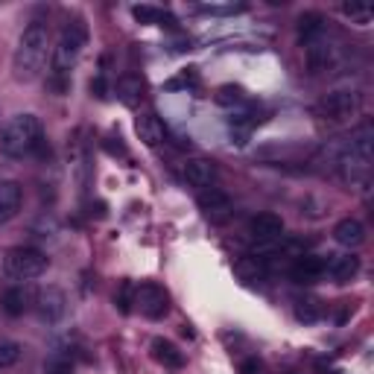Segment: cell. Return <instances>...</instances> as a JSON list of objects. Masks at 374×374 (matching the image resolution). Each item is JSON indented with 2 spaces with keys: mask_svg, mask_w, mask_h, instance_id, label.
Wrapping results in <instances>:
<instances>
[{
  "mask_svg": "<svg viewBox=\"0 0 374 374\" xmlns=\"http://www.w3.org/2000/svg\"><path fill=\"white\" fill-rule=\"evenodd\" d=\"M53 47H50V30L42 21H32L30 27H24L21 38H18V47L12 56V73L18 82H32L38 80V73L44 70L47 58H50Z\"/></svg>",
  "mask_w": 374,
  "mask_h": 374,
  "instance_id": "cell-1",
  "label": "cell"
},
{
  "mask_svg": "<svg viewBox=\"0 0 374 374\" xmlns=\"http://www.w3.org/2000/svg\"><path fill=\"white\" fill-rule=\"evenodd\" d=\"M85 44H88V27L82 21H68L50 53V80L58 91H65V80L80 62Z\"/></svg>",
  "mask_w": 374,
  "mask_h": 374,
  "instance_id": "cell-2",
  "label": "cell"
},
{
  "mask_svg": "<svg viewBox=\"0 0 374 374\" xmlns=\"http://www.w3.org/2000/svg\"><path fill=\"white\" fill-rule=\"evenodd\" d=\"M44 144V126L35 114H15L12 120L0 129V152L6 158H27Z\"/></svg>",
  "mask_w": 374,
  "mask_h": 374,
  "instance_id": "cell-3",
  "label": "cell"
},
{
  "mask_svg": "<svg viewBox=\"0 0 374 374\" xmlns=\"http://www.w3.org/2000/svg\"><path fill=\"white\" fill-rule=\"evenodd\" d=\"M47 272V258L44 251H38L32 246H15L4 254V275L15 284L35 281Z\"/></svg>",
  "mask_w": 374,
  "mask_h": 374,
  "instance_id": "cell-4",
  "label": "cell"
},
{
  "mask_svg": "<svg viewBox=\"0 0 374 374\" xmlns=\"http://www.w3.org/2000/svg\"><path fill=\"white\" fill-rule=\"evenodd\" d=\"M135 307L141 310V316L158 322V319L167 316V310H170V295L164 292V287L147 281L141 287H135Z\"/></svg>",
  "mask_w": 374,
  "mask_h": 374,
  "instance_id": "cell-5",
  "label": "cell"
},
{
  "mask_svg": "<svg viewBox=\"0 0 374 374\" xmlns=\"http://www.w3.org/2000/svg\"><path fill=\"white\" fill-rule=\"evenodd\" d=\"M363 108V96L357 91H330L325 100H322V111L330 117V120H351V117H357Z\"/></svg>",
  "mask_w": 374,
  "mask_h": 374,
  "instance_id": "cell-6",
  "label": "cell"
},
{
  "mask_svg": "<svg viewBox=\"0 0 374 374\" xmlns=\"http://www.w3.org/2000/svg\"><path fill=\"white\" fill-rule=\"evenodd\" d=\"M68 313V295L58 289V287H47V289H38L35 295V316L42 319L44 325H58Z\"/></svg>",
  "mask_w": 374,
  "mask_h": 374,
  "instance_id": "cell-7",
  "label": "cell"
},
{
  "mask_svg": "<svg viewBox=\"0 0 374 374\" xmlns=\"http://www.w3.org/2000/svg\"><path fill=\"white\" fill-rule=\"evenodd\" d=\"M185 179L196 190H211V187H216V182H220V170H216V164L208 158H187L185 161Z\"/></svg>",
  "mask_w": 374,
  "mask_h": 374,
  "instance_id": "cell-8",
  "label": "cell"
},
{
  "mask_svg": "<svg viewBox=\"0 0 374 374\" xmlns=\"http://www.w3.org/2000/svg\"><path fill=\"white\" fill-rule=\"evenodd\" d=\"M325 258H319V254H301V258H295L292 261V266L287 269L289 272V278L295 281V284H316L322 275H325Z\"/></svg>",
  "mask_w": 374,
  "mask_h": 374,
  "instance_id": "cell-9",
  "label": "cell"
},
{
  "mask_svg": "<svg viewBox=\"0 0 374 374\" xmlns=\"http://www.w3.org/2000/svg\"><path fill=\"white\" fill-rule=\"evenodd\" d=\"M249 231H251V237L258 240L261 246L266 243H278L284 237V220L278 213H258L254 220L249 223Z\"/></svg>",
  "mask_w": 374,
  "mask_h": 374,
  "instance_id": "cell-10",
  "label": "cell"
},
{
  "mask_svg": "<svg viewBox=\"0 0 374 374\" xmlns=\"http://www.w3.org/2000/svg\"><path fill=\"white\" fill-rule=\"evenodd\" d=\"M24 205V187L18 182H0V225H6L9 220H15L18 211Z\"/></svg>",
  "mask_w": 374,
  "mask_h": 374,
  "instance_id": "cell-11",
  "label": "cell"
},
{
  "mask_svg": "<svg viewBox=\"0 0 374 374\" xmlns=\"http://www.w3.org/2000/svg\"><path fill=\"white\" fill-rule=\"evenodd\" d=\"M360 272V258H354V254H330V261L325 263V275H330V281L337 284H348L357 278Z\"/></svg>",
  "mask_w": 374,
  "mask_h": 374,
  "instance_id": "cell-12",
  "label": "cell"
},
{
  "mask_svg": "<svg viewBox=\"0 0 374 374\" xmlns=\"http://www.w3.org/2000/svg\"><path fill=\"white\" fill-rule=\"evenodd\" d=\"M199 208L205 211L208 220L213 223H223L225 216L231 213V199L220 190V187H211V190H199Z\"/></svg>",
  "mask_w": 374,
  "mask_h": 374,
  "instance_id": "cell-13",
  "label": "cell"
},
{
  "mask_svg": "<svg viewBox=\"0 0 374 374\" xmlns=\"http://www.w3.org/2000/svg\"><path fill=\"white\" fill-rule=\"evenodd\" d=\"M135 132H137V137L147 144V147H161L164 141H167V129H164V123L158 120V114H152V111H147V114H141L135 120Z\"/></svg>",
  "mask_w": 374,
  "mask_h": 374,
  "instance_id": "cell-14",
  "label": "cell"
},
{
  "mask_svg": "<svg viewBox=\"0 0 374 374\" xmlns=\"http://www.w3.org/2000/svg\"><path fill=\"white\" fill-rule=\"evenodd\" d=\"M333 240L345 249H357L366 243V225L360 220H354V216H345V220H339L337 228H333Z\"/></svg>",
  "mask_w": 374,
  "mask_h": 374,
  "instance_id": "cell-15",
  "label": "cell"
},
{
  "mask_svg": "<svg viewBox=\"0 0 374 374\" xmlns=\"http://www.w3.org/2000/svg\"><path fill=\"white\" fill-rule=\"evenodd\" d=\"M0 307H4V313L6 316H24L27 313V307H30V292L21 287V284H15V287H9L4 295H0Z\"/></svg>",
  "mask_w": 374,
  "mask_h": 374,
  "instance_id": "cell-16",
  "label": "cell"
},
{
  "mask_svg": "<svg viewBox=\"0 0 374 374\" xmlns=\"http://www.w3.org/2000/svg\"><path fill=\"white\" fill-rule=\"evenodd\" d=\"M330 62H333V47L325 44V35H319L316 42H310V44H307V65H310L313 73L328 70Z\"/></svg>",
  "mask_w": 374,
  "mask_h": 374,
  "instance_id": "cell-17",
  "label": "cell"
},
{
  "mask_svg": "<svg viewBox=\"0 0 374 374\" xmlns=\"http://www.w3.org/2000/svg\"><path fill=\"white\" fill-rule=\"evenodd\" d=\"M152 357L155 363H161L164 368H182L185 366V354L175 348L170 339H152Z\"/></svg>",
  "mask_w": 374,
  "mask_h": 374,
  "instance_id": "cell-18",
  "label": "cell"
},
{
  "mask_svg": "<svg viewBox=\"0 0 374 374\" xmlns=\"http://www.w3.org/2000/svg\"><path fill=\"white\" fill-rule=\"evenodd\" d=\"M234 275L243 281V284H258L266 278V266L254 258V254H249V258H240L237 263H234Z\"/></svg>",
  "mask_w": 374,
  "mask_h": 374,
  "instance_id": "cell-19",
  "label": "cell"
},
{
  "mask_svg": "<svg viewBox=\"0 0 374 374\" xmlns=\"http://www.w3.org/2000/svg\"><path fill=\"white\" fill-rule=\"evenodd\" d=\"M325 316V304L319 299H313V295H301V299H295V319L304 322V325H313Z\"/></svg>",
  "mask_w": 374,
  "mask_h": 374,
  "instance_id": "cell-20",
  "label": "cell"
},
{
  "mask_svg": "<svg viewBox=\"0 0 374 374\" xmlns=\"http://www.w3.org/2000/svg\"><path fill=\"white\" fill-rule=\"evenodd\" d=\"M319 35H325V18H322V12H304L299 18V38H301L304 44H310V42H316Z\"/></svg>",
  "mask_w": 374,
  "mask_h": 374,
  "instance_id": "cell-21",
  "label": "cell"
},
{
  "mask_svg": "<svg viewBox=\"0 0 374 374\" xmlns=\"http://www.w3.org/2000/svg\"><path fill=\"white\" fill-rule=\"evenodd\" d=\"M213 100L220 106H225V108H243L249 103V96H246V91L240 85H220Z\"/></svg>",
  "mask_w": 374,
  "mask_h": 374,
  "instance_id": "cell-22",
  "label": "cell"
},
{
  "mask_svg": "<svg viewBox=\"0 0 374 374\" xmlns=\"http://www.w3.org/2000/svg\"><path fill=\"white\" fill-rule=\"evenodd\" d=\"M141 94H144V82L137 80V76H123V80L117 82V96H120L123 106H135L141 100Z\"/></svg>",
  "mask_w": 374,
  "mask_h": 374,
  "instance_id": "cell-23",
  "label": "cell"
},
{
  "mask_svg": "<svg viewBox=\"0 0 374 374\" xmlns=\"http://www.w3.org/2000/svg\"><path fill=\"white\" fill-rule=\"evenodd\" d=\"M44 374H73V360L68 351H53L44 360Z\"/></svg>",
  "mask_w": 374,
  "mask_h": 374,
  "instance_id": "cell-24",
  "label": "cell"
},
{
  "mask_svg": "<svg viewBox=\"0 0 374 374\" xmlns=\"http://www.w3.org/2000/svg\"><path fill=\"white\" fill-rule=\"evenodd\" d=\"M21 354H24V345L21 342H15L9 337H0V368L15 366L18 360H21Z\"/></svg>",
  "mask_w": 374,
  "mask_h": 374,
  "instance_id": "cell-25",
  "label": "cell"
},
{
  "mask_svg": "<svg viewBox=\"0 0 374 374\" xmlns=\"http://www.w3.org/2000/svg\"><path fill=\"white\" fill-rule=\"evenodd\" d=\"M342 15H348L354 24L366 27V24L371 21L374 9H371V4H363V0H351V4H342Z\"/></svg>",
  "mask_w": 374,
  "mask_h": 374,
  "instance_id": "cell-26",
  "label": "cell"
},
{
  "mask_svg": "<svg viewBox=\"0 0 374 374\" xmlns=\"http://www.w3.org/2000/svg\"><path fill=\"white\" fill-rule=\"evenodd\" d=\"M164 9H158V6H149V4H141V6H132V18L137 24H158L161 27V21H164Z\"/></svg>",
  "mask_w": 374,
  "mask_h": 374,
  "instance_id": "cell-27",
  "label": "cell"
},
{
  "mask_svg": "<svg viewBox=\"0 0 374 374\" xmlns=\"http://www.w3.org/2000/svg\"><path fill=\"white\" fill-rule=\"evenodd\" d=\"M114 307L123 313V316H129L132 307H135V284L132 281H123L120 289L114 292Z\"/></svg>",
  "mask_w": 374,
  "mask_h": 374,
  "instance_id": "cell-28",
  "label": "cell"
},
{
  "mask_svg": "<svg viewBox=\"0 0 374 374\" xmlns=\"http://www.w3.org/2000/svg\"><path fill=\"white\" fill-rule=\"evenodd\" d=\"M202 15H216V18H225V15H240L246 12L249 6L246 4H199L196 6Z\"/></svg>",
  "mask_w": 374,
  "mask_h": 374,
  "instance_id": "cell-29",
  "label": "cell"
},
{
  "mask_svg": "<svg viewBox=\"0 0 374 374\" xmlns=\"http://www.w3.org/2000/svg\"><path fill=\"white\" fill-rule=\"evenodd\" d=\"M196 85H199V76H196L193 68H187V73H182L179 80H170L167 82V88H196Z\"/></svg>",
  "mask_w": 374,
  "mask_h": 374,
  "instance_id": "cell-30",
  "label": "cell"
},
{
  "mask_svg": "<svg viewBox=\"0 0 374 374\" xmlns=\"http://www.w3.org/2000/svg\"><path fill=\"white\" fill-rule=\"evenodd\" d=\"M91 91H94L96 96H100V100H106V96H108V85H106L103 76H96V80L91 82Z\"/></svg>",
  "mask_w": 374,
  "mask_h": 374,
  "instance_id": "cell-31",
  "label": "cell"
}]
</instances>
